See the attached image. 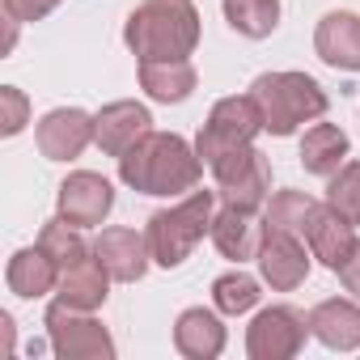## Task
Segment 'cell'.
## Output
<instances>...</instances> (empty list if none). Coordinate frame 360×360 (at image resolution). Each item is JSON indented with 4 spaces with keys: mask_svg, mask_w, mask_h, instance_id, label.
<instances>
[{
    "mask_svg": "<svg viewBox=\"0 0 360 360\" xmlns=\"http://www.w3.org/2000/svg\"><path fill=\"white\" fill-rule=\"evenodd\" d=\"M110 297V271L102 267L98 255L72 263L68 271H60V301L77 305V309H102Z\"/></svg>",
    "mask_w": 360,
    "mask_h": 360,
    "instance_id": "7402d4cb",
    "label": "cell"
},
{
    "mask_svg": "<svg viewBox=\"0 0 360 360\" xmlns=\"http://www.w3.org/2000/svg\"><path fill=\"white\" fill-rule=\"evenodd\" d=\"M347 148H352V140H347L343 127H335V123H314V127L301 136V165H305V174H314V178H330V174L343 169Z\"/></svg>",
    "mask_w": 360,
    "mask_h": 360,
    "instance_id": "44dd1931",
    "label": "cell"
},
{
    "mask_svg": "<svg viewBox=\"0 0 360 360\" xmlns=\"http://www.w3.org/2000/svg\"><path fill=\"white\" fill-rule=\"evenodd\" d=\"M94 255L102 259V267H106L110 280H119V284H136V280H144V271H148V263H153V255H148V238L136 233V229H127V225H110V229H102L98 242H94Z\"/></svg>",
    "mask_w": 360,
    "mask_h": 360,
    "instance_id": "7c38bea8",
    "label": "cell"
},
{
    "mask_svg": "<svg viewBox=\"0 0 360 360\" xmlns=\"http://www.w3.org/2000/svg\"><path fill=\"white\" fill-rule=\"evenodd\" d=\"M259 131H263V110H259V102H255L250 94H233V98H221V102L208 110V119H204V127H200V136H195V153L204 157V165H217L225 153L255 144Z\"/></svg>",
    "mask_w": 360,
    "mask_h": 360,
    "instance_id": "5b68a950",
    "label": "cell"
},
{
    "mask_svg": "<svg viewBox=\"0 0 360 360\" xmlns=\"http://www.w3.org/2000/svg\"><path fill=\"white\" fill-rule=\"evenodd\" d=\"M30 123V98L18 85H0V136H18Z\"/></svg>",
    "mask_w": 360,
    "mask_h": 360,
    "instance_id": "83f0119b",
    "label": "cell"
},
{
    "mask_svg": "<svg viewBox=\"0 0 360 360\" xmlns=\"http://www.w3.org/2000/svg\"><path fill=\"white\" fill-rule=\"evenodd\" d=\"M225 339H229L225 322L212 309H204V305L183 309L178 322H174V347H178V356H187V360H217L225 352Z\"/></svg>",
    "mask_w": 360,
    "mask_h": 360,
    "instance_id": "e0dca14e",
    "label": "cell"
},
{
    "mask_svg": "<svg viewBox=\"0 0 360 360\" xmlns=\"http://www.w3.org/2000/svg\"><path fill=\"white\" fill-rule=\"evenodd\" d=\"M309 335L326 343L330 352H356L360 347V305L356 301H318L309 309Z\"/></svg>",
    "mask_w": 360,
    "mask_h": 360,
    "instance_id": "ac0fdd59",
    "label": "cell"
},
{
    "mask_svg": "<svg viewBox=\"0 0 360 360\" xmlns=\"http://www.w3.org/2000/svg\"><path fill=\"white\" fill-rule=\"evenodd\" d=\"M250 98L263 110V131L292 136L305 123H318L330 106L326 89L305 72H263L250 85Z\"/></svg>",
    "mask_w": 360,
    "mask_h": 360,
    "instance_id": "277c9868",
    "label": "cell"
},
{
    "mask_svg": "<svg viewBox=\"0 0 360 360\" xmlns=\"http://www.w3.org/2000/svg\"><path fill=\"white\" fill-rule=\"evenodd\" d=\"M217 191H191L187 200H178L174 208H161L148 217L144 238H148V255L157 267L174 271L191 259V250L204 242V233H212V217H217Z\"/></svg>",
    "mask_w": 360,
    "mask_h": 360,
    "instance_id": "3957f363",
    "label": "cell"
},
{
    "mask_svg": "<svg viewBox=\"0 0 360 360\" xmlns=\"http://www.w3.org/2000/svg\"><path fill=\"white\" fill-rule=\"evenodd\" d=\"M34 140L47 161H77L94 144V115H85L81 106L47 110L43 123L34 127Z\"/></svg>",
    "mask_w": 360,
    "mask_h": 360,
    "instance_id": "30bf717a",
    "label": "cell"
},
{
    "mask_svg": "<svg viewBox=\"0 0 360 360\" xmlns=\"http://www.w3.org/2000/svg\"><path fill=\"white\" fill-rule=\"evenodd\" d=\"M314 208H318V200L305 195V191H276V195L267 200L263 225H267V229H280V233H297V238H305Z\"/></svg>",
    "mask_w": 360,
    "mask_h": 360,
    "instance_id": "cb8c5ba5",
    "label": "cell"
},
{
    "mask_svg": "<svg viewBox=\"0 0 360 360\" xmlns=\"http://www.w3.org/2000/svg\"><path fill=\"white\" fill-rule=\"evenodd\" d=\"M305 242H309V255L326 267V271H339L347 263V255L356 250V225L347 217H339L330 204H318L314 217H309V229H305Z\"/></svg>",
    "mask_w": 360,
    "mask_h": 360,
    "instance_id": "5bb4252c",
    "label": "cell"
},
{
    "mask_svg": "<svg viewBox=\"0 0 360 360\" xmlns=\"http://www.w3.org/2000/svg\"><path fill=\"white\" fill-rule=\"evenodd\" d=\"M335 276H339V280H343V288H347V292L360 301V242H356V250L347 255V263H343Z\"/></svg>",
    "mask_w": 360,
    "mask_h": 360,
    "instance_id": "f546056e",
    "label": "cell"
},
{
    "mask_svg": "<svg viewBox=\"0 0 360 360\" xmlns=\"http://www.w3.org/2000/svg\"><path fill=\"white\" fill-rule=\"evenodd\" d=\"M208 169H212V178H217L221 204H233V208H242V212L267 208V195H271V161H267V153H259L255 144L225 153V157H221L217 165H208Z\"/></svg>",
    "mask_w": 360,
    "mask_h": 360,
    "instance_id": "52a82bcc",
    "label": "cell"
},
{
    "mask_svg": "<svg viewBox=\"0 0 360 360\" xmlns=\"http://www.w3.org/2000/svg\"><path fill=\"white\" fill-rule=\"evenodd\" d=\"M326 183V204L360 229V161H343V169L330 174Z\"/></svg>",
    "mask_w": 360,
    "mask_h": 360,
    "instance_id": "4316f807",
    "label": "cell"
},
{
    "mask_svg": "<svg viewBox=\"0 0 360 360\" xmlns=\"http://www.w3.org/2000/svg\"><path fill=\"white\" fill-rule=\"evenodd\" d=\"M309 259L301 238L297 233H280V229H267L263 233V246H259V271H263V284H271L276 292H292L305 284L309 276Z\"/></svg>",
    "mask_w": 360,
    "mask_h": 360,
    "instance_id": "8fae6325",
    "label": "cell"
},
{
    "mask_svg": "<svg viewBox=\"0 0 360 360\" xmlns=\"http://www.w3.org/2000/svg\"><path fill=\"white\" fill-rule=\"evenodd\" d=\"M259 280L255 276H246L242 267L238 271H225V276H217L212 280V305H217V314H229V318H238V314H246V309H255L259 305Z\"/></svg>",
    "mask_w": 360,
    "mask_h": 360,
    "instance_id": "d4e9b609",
    "label": "cell"
},
{
    "mask_svg": "<svg viewBox=\"0 0 360 360\" xmlns=\"http://www.w3.org/2000/svg\"><path fill=\"white\" fill-rule=\"evenodd\" d=\"M56 208L68 225L77 229H89V225H102L115 208V187H110V178L94 174V169H77L68 174L64 183H60V195H56Z\"/></svg>",
    "mask_w": 360,
    "mask_h": 360,
    "instance_id": "9c48e42d",
    "label": "cell"
},
{
    "mask_svg": "<svg viewBox=\"0 0 360 360\" xmlns=\"http://www.w3.org/2000/svg\"><path fill=\"white\" fill-rule=\"evenodd\" d=\"M60 5H64V0H5V13H13L18 22H43Z\"/></svg>",
    "mask_w": 360,
    "mask_h": 360,
    "instance_id": "f1b7e54d",
    "label": "cell"
},
{
    "mask_svg": "<svg viewBox=\"0 0 360 360\" xmlns=\"http://www.w3.org/2000/svg\"><path fill=\"white\" fill-rule=\"evenodd\" d=\"M47 339H51V352L60 360H115V339L110 330L94 318V309H77L68 301H51L47 305Z\"/></svg>",
    "mask_w": 360,
    "mask_h": 360,
    "instance_id": "8992f818",
    "label": "cell"
},
{
    "mask_svg": "<svg viewBox=\"0 0 360 360\" xmlns=\"http://www.w3.org/2000/svg\"><path fill=\"white\" fill-rule=\"evenodd\" d=\"M314 51L322 64L339 72H360V18L347 9H335L314 30Z\"/></svg>",
    "mask_w": 360,
    "mask_h": 360,
    "instance_id": "9a60e30c",
    "label": "cell"
},
{
    "mask_svg": "<svg viewBox=\"0 0 360 360\" xmlns=\"http://www.w3.org/2000/svg\"><path fill=\"white\" fill-rule=\"evenodd\" d=\"M225 22L242 39H267L280 26V0H221Z\"/></svg>",
    "mask_w": 360,
    "mask_h": 360,
    "instance_id": "603a6c76",
    "label": "cell"
},
{
    "mask_svg": "<svg viewBox=\"0 0 360 360\" xmlns=\"http://www.w3.org/2000/svg\"><path fill=\"white\" fill-rule=\"evenodd\" d=\"M263 233H267V225L255 221V212H242V208L225 204V208H217V217H212V233H208V238H212V246H217L225 259L246 263V259H259Z\"/></svg>",
    "mask_w": 360,
    "mask_h": 360,
    "instance_id": "2e32d148",
    "label": "cell"
},
{
    "mask_svg": "<svg viewBox=\"0 0 360 360\" xmlns=\"http://www.w3.org/2000/svg\"><path fill=\"white\" fill-rule=\"evenodd\" d=\"M144 131H153V115L140 102H127L123 98V102H110V106H102L94 115V144L106 157H123Z\"/></svg>",
    "mask_w": 360,
    "mask_h": 360,
    "instance_id": "4fadbf2b",
    "label": "cell"
},
{
    "mask_svg": "<svg viewBox=\"0 0 360 360\" xmlns=\"http://www.w3.org/2000/svg\"><path fill=\"white\" fill-rule=\"evenodd\" d=\"M5 284L9 292H18L22 301H34V297H47L51 288H60V267L56 259L43 250V246H26L9 259L5 267Z\"/></svg>",
    "mask_w": 360,
    "mask_h": 360,
    "instance_id": "d6986e66",
    "label": "cell"
},
{
    "mask_svg": "<svg viewBox=\"0 0 360 360\" xmlns=\"http://www.w3.org/2000/svg\"><path fill=\"white\" fill-rule=\"evenodd\" d=\"M123 43L140 64L187 60L200 47V9L191 0H140L127 13Z\"/></svg>",
    "mask_w": 360,
    "mask_h": 360,
    "instance_id": "7a4b0ae2",
    "label": "cell"
},
{
    "mask_svg": "<svg viewBox=\"0 0 360 360\" xmlns=\"http://www.w3.org/2000/svg\"><path fill=\"white\" fill-rule=\"evenodd\" d=\"M39 246L56 259V267H60V271H68L72 263H81V259H89V255H94V250L85 246L81 229H77V225H68L64 217H56V221H47V225H43Z\"/></svg>",
    "mask_w": 360,
    "mask_h": 360,
    "instance_id": "484cf974",
    "label": "cell"
},
{
    "mask_svg": "<svg viewBox=\"0 0 360 360\" xmlns=\"http://www.w3.org/2000/svg\"><path fill=\"white\" fill-rule=\"evenodd\" d=\"M200 85V72L191 60H153V64H140V89L153 98V102H165V106H178L187 102Z\"/></svg>",
    "mask_w": 360,
    "mask_h": 360,
    "instance_id": "ffe728a7",
    "label": "cell"
},
{
    "mask_svg": "<svg viewBox=\"0 0 360 360\" xmlns=\"http://www.w3.org/2000/svg\"><path fill=\"white\" fill-rule=\"evenodd\" d=\"M309 335V318L292 305H271L263 314H255V322L246 326V352L250 360H292L305 347Z\"/></svg>",
    "mask_w": 360,
    "mask_h": 360,
    "instance_id": "ba28073f",
    "label": "cell"
},
{
    "mask_svg": "<svg viewBox=\"0 0 360 360\" xmlns=\"http://www.w3.org/2000/svg\"><path fill=\"white\" fill-rule=\"evenodd\" d=\"M119 178L140 195H191L204 178V157L178 131H144L119 157Z\"/></svg>",
    "mask_w": 360,
    "mask_h": 360,
    "instance_id": "6da1fadb",
    "label": "cell"
},
{
    "mask_svg": "<svg viewBox=\"0 0 360 360\" xmlns=\"http://www.w3.org/2000/svg\"><path fill=\"white\" fill-rule=\"evenodd\" d=\"M0 335H5V352L13 356V314H0Z\"/></svg>",
    "mask_w": 360,
    "mask_h": 360,
    "instance_id": "4dcf8cb0",
    "label": "cell"
}]
</instances>
